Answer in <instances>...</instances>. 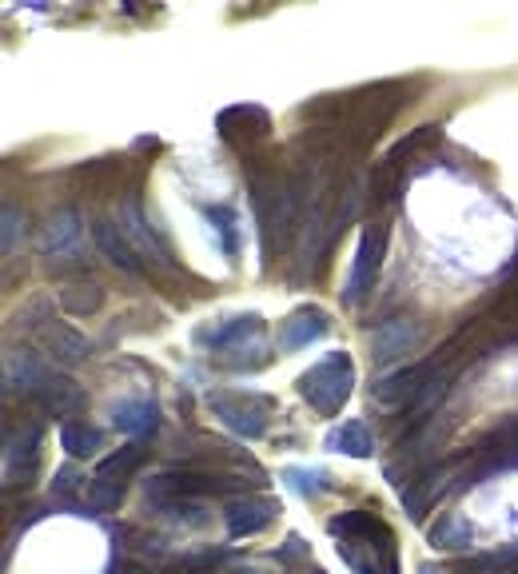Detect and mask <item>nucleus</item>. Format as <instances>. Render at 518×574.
Segmentation results:
<instances>
[{
  "instance_id": "nucleus-33",
  "label": "nucleus",
  "mask_w": 518,
  "mask_h": 574,
  "mask_svg": "<svg viewBox=\"0 0 518 574\" xmlns=\"http://www.w3.org/2000/svg\"><path fill=\"white\" fill-rule=\"evenodd\" d=\"M311 574H323V571H311Z\"/></svg>"
},
{
  "instance_id": "nucleus-9",
  "label": "nucleus",
  "mask_w": 518,
  "mask_h": 574,
  "mask_svg": "<svg viewBox=\"0 0 518 574\" xmlns=\"http://www.w3.org/2000/svg\"><path fill=\"white\" fill-rule=\"evenodd\" d=\"M327 315L319 311V307H299V311H291L287 319H283V327H279V347L283 351H303L307 343H315V339H323L327 335Z\"/></svg>"
},
{
  "instance_id": "nucleus-1",
  "label": "nucleus",
  "mask_w": 518,
  "mask_h": 574,
  "mask_svg": "<svg viewBox=\"0 0 518 574\" xmlns=\"http://www.w3.org/2000/svg\"><path fill=\"white\" fill-rule=\"evenodd\" d=\"M355 387V363L347 351H331L315 367L299 375V395L319 411V415H339V407L351 399Z\"/></svg>"
},
{
  "instance_id": "nucleus-29",
  "label": "nucleus",
  "mask_w": 518,
  "mask_h": 574,
  "mask_svg": "<svg viewBox=\"0 0 518 574\" xmlns=\"http://www.w3.org/2000/svg\"><path fill=\"white\" fill-rule=\"evenodd\" d=\"M427 140H439V128H419L415 136H407L403 144H395V152H391L387 160H399V156H407V152H415V148H423Z\"/></svg>"
},
{
  "instance_id": "nucleus-23",
  "label": "nucleus",
  "mask_w": 518,
  "mask_h": 574,
  "mask_svg": "<svg viewBox=\"0 0 518 574\" xmlns=\"http://www.w3.org/2000/svg\"><path fill=\"white\" fill-rule=\"evenodd\" d=\"M60 303H64V311H72V315H92V311H100L104 291L96 284H68L60 291Z\"/></svg>"
},
{
  "instance_id": "nucleus-28",
  "label": "nucleus",
  "mask_w": 518,
  "mask_h": 574,
  "mask_svg": "<svg viewBox=\"0 0 518 574\" xmlns=\"http://www.w3.org/2000/svg\"><path fill=\"white\" fill-rule=\"evenodd\" d=\"M491 567H518V547H503V551H495V555H479V559H471L463 571H491Z\"/></svg>"
},
{
  "instance_id": "nucleus-2",
  "label": "nucleus",
  "mask_w": 518,
  "mask_h": 574,
  "mask_svg": "<svg viewBox=\"0 0 518 574\" xmlns=\"http://www.w3.org/2000/svg\"><path fill=\"white\" fill-rule=\"evenodd\" d=\"M196 339L204 347H212L216 355H224L228 367H259L263 363V319L259 315H236L216 331H196Z\"/></svg>"
},
{
  "instance_id": "nucleus-6",
  "label": "nucleus",
  "mask_w": 518,
  "mask_h": 574,
  "mask_svg": "<svg viewBox=\"0 0 518 574\" xmlns=\"http://www.w3.org/2000/svg\"><path fill=\"white\" fill-rule=\"evenodd\" d=\"M435 379H439V375H435L431 363L407 367V371H395V375L379 379V383H375V399H379V403H419Z\"/></svg>"
},
{
  "instance_id": "nucleus-25",
  "label": "nucleus",
  "mask_w": 518,
  "mask_h": 574,
  "mask_svg": "<svg viewBox=\"0 0 518 574\" xmlns=\"http://www.w3.org/2000/svg\"><path fill=\"white\" fill-rule=\"evenodd\" d=\"M399 188V172H395V160H383L371 176V204H387Z\"/></svg>"
},
{
  "instance_id": "nucleus-19",
  "label": "nucleus",
  "mask_w": 518,
  "mask_h": 574,
  "mask_svg": "<svg viewBox=\"0 0 518 574\" xmlns=\"http://www.w3.org/2000/svg\"><path fill=\"white\" fill-rule=\"evenodd\" d=\"M327 531H331L335 539H367V543H371V535H375V539L391 535L379 519H371V515H363V511H347V515H339V519H331Z\"/></svg>"
},
{
  "instance_id": "nucleus-11",
  "label": "nucleus",
  "mask_w": 518,
  "mask_h": 574,
  "mask_svg": "<svg viewBox=\"0 0 518 574\" xmlns=\"http://www.w3.org/2000/svg\"><path fill=\"white\" fill-rule=\"evenodd\" d=\"M216 124H220V136H224V140H259V136H267V128H271V120H267V112H263L259 104L224 108Z\"/></svg>"
},
{
  "instance_id": "nucleus-31",
  "label": "nucleus",
  "mask_w": 518,
  "mask_h": 574,
  "mask_svg": "<svg viewBox=\"0 0 518 574\" xmlns=\"http://www.w3.org/2000/svg\"><path fill=\"white\" fill-rule=\"evenodd\" d=\"M303 555H307L303 539H299V535H287V547L279 551V563H295V559H303Z\"/></svg>"
},
{
  "instance_id": "nucleus-20",
  "label": "nucleus",
  "mask_w": 518,
  "mask_h": 574,
  "mask_svg": "<svg viewBox=\"0 0 518 574\" xmlns=\"http://www.w3.org/2000/svg\"><path fill=\"white\" fill-rule=\"evenodd\" d=\"M144 455H148V447H144V443H128V447H120L116 455L100 459V479H108V483H112V479H116V483H120V479H128V475L144 463Z\"/></svg>"
},
{
  "instance_id": "nucleus-26",
  "label": "nucleus",
  "mask_w": 518,
  "mask_h": 574,
  "mask_svg": "<svg viewBox=\"0 0 518 574\" xmlns=\"http://www.w3.org/2000/svg\"><path fill=\"white\" fill-rule=\"evenodd\" d=\"M16 240H24V212L16 204H4V240H0L4 256L16 252Z\"/></svg>"
},
{
  "instance_id": "nucleus-22",
  "label": "nucleus",
  "mask_w": 518,
  "mask_h": 574,
  "mask_svg": "<svg viewBox=\"0 0 518 574\" xmlns=\"http://www.w3.org/2000/svg\"><path fill=\"white\" fill-rule=\"evenodd\" d=\"M471 523L467 519H459V515H447L443 523H435V531H431V543L435 547H447V551H463V547H471Z\"/></svg>"
},
{
  "instance_id": "nucleus-3",
  "label": "nucleus",
  "mask_w": 518,
  "mask_h": 574,
  "mask_svg": "<svg viewBox=\"0 0 518 574\" xmlns=\"http://www.w3.org/2000/svg\"><path fill=\"white\" fill-rule=\"evenodd\" d=\"M208 407H212V415H216L228 431H236V435H244V439H259V435L267 431V423H271L275 399L256 395V391H212V395H208Z\"/></svg>"
},
{
  "instance_id": "nucleus-10",
  "label": "nucleus",
  "mask_w": 518,
  "mask_h": 574,
  "mask_svg": "<svg viewBox=\"0 0 518 574\" xmlns=\"http://www.w3.org/2000/svg\"><path fill=\"white\" fill-rule=\"evenodd\" d=\"M40 347H44L52 359H60V363H84V359L92 355V343H88L76 327L56 323V319H48V323L40 327Z\"/></svg>"
},
{
  "instance_id": "nucleus-13",
  "label": "nucleus",
  "mask_w": 518,
  "mask_h": 574,
  "mask_svg": "<svg viewBox=\"0 0 518 574\" xmlns=\"http://www.w3.org/2000/svg\"><path fill=\"white\" fill-rule=\"evenodd\" d=\"M327 451L335 455H351V459H371L375 451V439H371V427L363 419H347L343 427H335L327 435Z\"/></svg>"
},
{
  "instance_id": "nucleus-18",
  "label": "nucleus",
  "mask_w": 518,
  "mask_h": 574,
  "mask_svg": "<svg viewBox=\"0 0 518 574\" xmlns=\"http://www.w3.org/2000/svg\"><path fill=\"white\" fill-rule=\"evenodd\" d=\"M60 447L72 455V459H88L104 447V431L92 427V423H64L60 431Z\"/></svg>"
},
{
  "instance_id": "nucleus-21",
  "label": "nucleus",
  "mask_w": 518,
  "mask_h": 574,
  "mask_svg": "<svg viewBox=\"0 0 518 574\" xmlns=\"http://www.w3.org/2000/svg\"><path fill=\"white\" fill-rule=\"evenodd\" d=\"M283 483L303 499H319L331 487L327 471H319V467H283Z\"/></svg>"
},
{
  "instance_id": "nucleus-8",
  "label": "nucleus",
  "mask_w": 518,
  "mask_h": 574,
  "mask_svg": "<svg viewBox=\"0 0 518 574\" xmlns=\"http://www.w3.org/2000/svg\"><path fill=\"white\" fill-rule=\"evenodd\" d=\"M32 403H36L44 415H52V419H64V415H76V411L84 407V391L76 387V379L48 371V375H44V383L36 387Z\"/></svg>"
},
{
  "instance_id": "nucleus-15",
  "label": "nucleus",
  "mask_w": 518,
  "mask_h": 574,
  "mask_svg": "<svg viewBox=\"0 0 518 574\" xmlns=\"http://www.w3.org/2000/svg\"><path fill=\"white\" fill-rule=\"evenodd\" d=\"M96 244H100V252L120 268V272H140V264H136V248L128 244V236H124V228H116L112 220H100L96 224Z\"/></svg>"
},
{
  "instance_id": "nucleus-4",
  "label": "nucleus",
  "mask_w": 518,
  "mask_h": 574,
  "mask_svg": "<svg viewBox=\"0 0 518 574\" xmlns=\"http://www.w3.org/2000/svg\"><path fill=\"white\" fill-rule=\"evenodd\" d=\"M383 252H387V228L383 224H367L363 236H359V248H355V264H351V280L343 287V299L355 307L363 303V295L371 291L379 268H383Z\"/></svg>"
},
{
  "instance_id": "nucleus-17",
  "label": "nucleus",
  "mask_w": 518,
  "mask_h": 574,
  "mask_svg": "<svg viewBox=\"0 0 518 574\" xmlns=\"http://www.w3.org/2000/svg\"><path fill=\"white\" fill-rule=\"evenodd\" d=\"M156 407L148 403V399H132V403H116V411H112V427L116 431H128V435H148V431H156Z\"/></svg>"
},
{
  "instance_id": "nucleus-14",
  "label": "nucleus",
  "mask_w": 518,
  "mask_h": 574,
  "mask_svg": "<svg viewBox=\"0 0 518 574\" xmlns=\"http://www.w3.org/2000/svg\"><path fill=\"white\" fill-rule=\"evenodd\" d=\"M40 248L48 256H68L80 248V220L76 212H56L48 224H44V236H40Z\"/></svg>"
},
{
  "instance_id": "nucleus-16",
  "label": "nucleus",
  "mask_w": 518,
  "mask_h": 574,
  "mask_svg": "<svg viewBox=\"0 0 518 574\" xmlns=\"http://www.w3.org/2000/svg\"><path fill=\"white\" fill-rule=\"evenodd\" d=\"M124 236L136 244V252H144V256H152V260H168V252H164V244L156 240V232L144 224V216H140V204L136 200H128L124 204Z\"/></svg>"
},
{
  "instance_id": "nucleus-7",
  "label": "nucleus",
  "mask_w": 518,
  "mask_h": 574,
  "mask_svg": "<svg viewBox=\"0 0 518 574\" xmlns=\"http://www.w3.org/2000/svg\"><path fill=\"white\" fill-rule=\"evenodd\" d=\"M419 343H423V327L415 319H391V323H383L371 335V351H375L371 359L375 363H391L399 355H411Z\"/></svg>"
},
{
  "instance_id": "nucleus-30",
  "label": "nucleus",
  "mask_w": 518,
  "mask_h": 574,
  "mask_svg": "<svg viewBox=\"0 0 518 574\" xmlns=\"http://www.w3.org/2000/svg\"><path fill=\"white\" fill-rule=\"evenodd\" d=\"M80 483H84V475H80L76 467H60V471H56V483H52V491H56V495H72Z\"/></svg>"
},
{
  "instance_id": "nucleus-12",
  "label": "nucleus",
  "mask_w": 518,
  "mask_h": 574,
  "mask_svg": "<svg viewBox=\"0 0 518 574\" xmlns=\"http://www.w3.org/2000/svg\"><path fill=\"white\" fill-rule=\"evenodd\" d=\"M44 375H48V367L32 355V351H8L4 355V387L8 391H20V395H36V387L44 383Z\"/></svg>"
},
{
  "instance_id": "nucleus-5",
  "label": "nucleus",
  "mask_w": 518,
  "mask_h": 574,
  "mask_svg": "<svg viewBox=\"0 0 518 574\" xmlns=\"http://www.w3.org/2000/svg\"><path fill=\"white\" fill-rule=\"evenodd\" d=\"M279 515V503L271 495H240L228 503L224 519H228V535L232 539H248V535H259L263 527H271Z\"/></svg>"
},
{
  "instance_id": "nucleus-32",
  "label": "nucleus",
  "mask_w": 518,
  "mask_h": 574,
  "mask_svg": "<svg viewBox=\"0 0 518 574\" xmlns=\"http://www.w3.org/2000/svg\"><path fill=\"white\" fill-rule=\"evenodd\" d=\"M232 574H263V571H256V567H244V571H232Z\"/></svg>"
},
{
  "instance_id": "nucleus-24",
  "label": "nucleus",
  "mask_w": 518,
  "mask_h": 574,
  "mask_svg": "<svg viewBox=\"0 0 518 574\" xmlns=\"http://www.w3.org/2000/svg\"><path fill=\"white\" fill-rule=\"evenodd\" d=\"M204 216H208V224L220 232L224 252H228V256H236V252H240V240H236V212H232V208H224V204H212V208H204Z\"/></svg>"
},
{
  "instance_id": "nucleus-27",
  "label": "nucleus",
  "mask_w": 518,
  "mask_h": 574,
  "mask_svg": "<svg viewBox=\"0 0 518 574\" xmlns=\"http://www.w3.org/2000/svg\"><path fill=\"white\" fill-rule=\"evenodd\" d=\"M120 483H108V479H96L92 483V491H88V499H92V511H112L116 503H120Z\"/></svg>"
}]
</instances>
